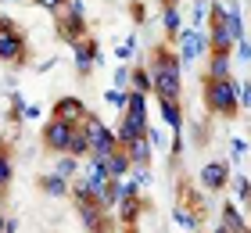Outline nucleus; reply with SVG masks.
<instances>
[{
    "instance_id": "nucleus-1",
    "label": "nucleus",
    "mask_w": 251,
    "mask_h": 233,
    "mask_svg": "<svg viewBox=\"0 0 251 233\" xmlns=\"http://www.w3.org/2000/svg\"><path fill=\"white\" fill-rule=\"evenodd\" d=\"M179 54L169 43H158L151 51V79H154V97L179 101L183 97V72H179Z\"/></svg>"
},
{
    "instance_id": "nucleus-2",
    "label": "nucleus",
    "mask_w": 251,
    "mask_h": 233,
    "mask_svg": "<svg viewBox=\"0 0 251 233\" xmlns=\"http://www.w3.org/2000/svg\"><path fill=\"white\" fill-rule=\"evenodd\" d=\"M204 108L219 119H233L241 111V83L237 79H204V93H201Z\"/></svg>"
},
{
    "instance_id": "nucleus-3",
    "label": "nucleus",
    "mask_w": 251,
    "mask_h": 233,
    "mask_svg": "<svg viewBox=\"0 0 251 233\" xmlns=\"http://www.w3.org/2000/svg\"><path fill=\"white\" fill-rule=\"evenodd\" d=\"M29 57V36L15 18L0 15V61L4 65H25Z\"/></svg>"
},
{
    "instance_id": "nucleus-4",
    "label": "nucleus",
    "mask_w": 251,
    "mask_h": 233,
    "mask_svg": "<svg viewBox=\"0 0 251 233\" xmlns=\"http://www.w3.org/2000/svg\"><path fill=\"white\" fill-rule=\"evenodd\" d=\"M212 29H208V47L219 54H233V47L241 43L248 32H244V18H223L212 11Z\"/></svg>"
},
{
    "instance_id": "nucleus-5",
    "label": "nucleus",
    "mask_w": 251,
    "mask_h": 233,
    "mask_svg": "<svg viewBox=\"0 0 251 233\" xmlns=\"http://www.w3.org/2000/svg\"><path fill=\"white\" fill-rule=\"evenodd\" d=\"M79 129L86 133V140H90V158H111L119 151V136H115V129L111 126H104V119H97L94 111H90V119L79 126Z\"/></svg>"
},
{
    "instance_id": "nucleus-6",
    "label": "nucleus",
    "mask_w": 251,
    "mask_h": 233,
    "mask_svg": "<svg viewBox=\"0 0 251 233\" xmlns=\"http://www.w3.org/2000/svg\"><path fill=\"white\" fill-rule=\"evenodd\" d=\"M58 36L65 43H79V40H86L90 36V26H86V7H83V0H68V4L58 11Z\"/></svg>"
},
{
    "instance_id": "nucleus-7",
    "label": "nucleus",
    "mask_w": 251,
    "mask_h": 233,
    "mask_svg": "<svg viewBox=\"0 0 251 233\" xmlns=\"http://www.w3.org/2000/svg\"><path fill=\"white\" fill-rule=\"evenodd\" d=\"M212 47H208V32L198 29V26H190L179 32V61L183 65H194V61H201L204 54H208Z\"/></svg>"
},
{
    "instance_id": "nucleus-8",
    "label": "nucleus",
    "mask_w": 251,
    "mask_h": 233,
    "mask_svg": "<svg viewBox=\"0 0 251 233\" xmlns=\"http://www.w3.org/2000/svg\"><path fill=\"white\" fill-rule=\"evenodd\" d=\"M79 126L65 122V119H50L47 126H43V147L50 151V155H68V144H72Z\"/></svg>"
},
{
    "instance_id": "nucleus-9",
    "label": "nucleus",
    "mask_w": 251,
    "mask_h": 233,
    "mask_svg": "<svg viewBox=\"0 0 251 233\" xmlns=\"http://www.w3.org/2000/svg\"><path fill=\"white\" fill-rule=\"evenodd\" d=\"M226 183H230V165H226V161H208V165H201V190L219 194Z\"/></svg>"
},
{
    "instance_id": "nucleus-10",
    "label": "nucleus",
    "mask_w": 251,
    "mask_h": 233,
    "mask_svg": "<svg viewBox=\"0 0 251 233\" xmlns=\"http://www.w3.org/2000/svg\"><path fill=\"white\" fill-rule=\"evenodd\" d=\"M72 51H75V72H79V76H90V72H94V65H97V57H100L97 40L86 36V40H79Z\"/></svg>"
},
{
    "instance_id": "nucleus-11",
    "label": "nucleus",
    "mask_w": 251,
    "mask_h": 233,
    "mask_svg": "<svg viewBox=\"0 0 251 233\" xmlns=\"http://www.w3.org/2000/svg\"><path fill=\"white\" fill-rule=\"evenodd\" d=\"M54 119H65V122H72V126H83L90 119V108L79 97H61L58 104H54Z\"/></svg>"
},
{
    "instance_id": "nucleus-12",
    "label": "nucleus",
    "mask_w": 251,
    "mask_h": 233,
    "mask_svg": "<svg viewBox=\"0 0 251 233\" xmlns=\"http://www.w3.org/2000/svg\"><path fill=\"white\" fill-rule=\"evenodd\" d=\"M158 111H162V119H165V126L173 129V136H183V104L179 101H162L158 97Z\"/></svg>"
},
{
    "instance_id": "nucleus-13",
    "label": "nucleus",
    "mask_w": 251,
    "mask_h": 233,
    "mask_svg": "<svg viewBox=\"0 0 251 233\" xmlns=\"http://www.w3.org/2000/svg\"><path fill=\"white\" fill-rule=\"evenodd\" d=\"M40 190L47 197H54V201H61V197L72 194V180L58 176V172H43V176H40Z\"/></svg>"
},
{
    "instance_id": "nucleus-14",
    "label": "nucleus",
    "mask_w": 251,
    "mask_h": 233,
    "mask_svg": "<svg viewBox=\"0 0 251 233\" xmlns=\"http://www.w3.org/2000/svg\"><path fill=\"white\" fill-rule=\"evenodd\" d=\"M204 79H233V54L208 51V72Z\"/></svg>"
},
{
    "instance_id": "nucleus-15",
    "label": "nucleus",
    "mask_w": 251,
    "mask_h": 233,
    "mask_svg": "<svg viewBox=\"0 0 251 233\" xmlns=\"http://www.w3.org/2000/svg\"><path fill=\"white\" fill-rule=\"evenodd\" d=\"M122 151L129 155V161H133V165H151V155H154V147H151V136H136L133 144H126Z\"/></svg>"
},
{
    "instance_id": "nucleus-16",
    "label": "nucleus",
    "mask_w": 251,
    "mask_h": 233,
    "mask_svg": "<svg viewBox=\"0 0 251 233\" xmlns=\"http://www.w3.org/2000/svg\"><path fill=\"white\" fill-rule=\"evenodd\" d=\"M162 26H165L169 40H179V32H183V15H179L176 4H162Z\"/></svg>"
},
{
    "instance_id": "nucleus-17",
    "label": "nucleus",
    "mask_w": 251,
    "mask_h": 233,
    "mask_svg": "<svg viewBox=\"0 0 251 233\" xmlns=\"http://www.w3.org/2000/svg\"><path fill=\"white\" fill-rule=\"evenodd\" d=\"M104 169H108V176H111V180H126V176L133 172V161H129V155H126V151L119 147L111 158H104Z\"/></svg>"
},
{
    "instance_id": "nucleus-18",
    "label": "nucleus",
    "mask_w": 251,
    "mask_h": 233,
    "mask_svg": "<svg viewBox=\"0 0 251 233\" xmlns=\"http://www.w3.org/2000/svg\"><path fill=\"white\" fill-rule=\"evenodd\" d=\"M11 180H15V158H11L7 144H0V190H7Z\"/></svg>"
},
{
    "instance_id": "nucleus-19",
    "label": "nucleus",
    "mask_w": 251,
    "mask_h": 233,
    "mask_svg": "<svg viewBox=\"0 0 251 233\" xmlns=\"http://www.w3.org/2000/svg\"><path fill=\"white\" fill-rule=\"evenodd\" d=\"M129 90H136V93H154V79H151V72H147L144 65H133V79H129Z\"/></svg>"
},
{
    "instance_id": "nucleus-20",
    "label": "nucleus",
    "mask_w": 251,
    "mask_h": 233,
    "mask_svg": "<svg viewBox=\"0 0 251 233\" xmlns=\"http://www.w3.org/2000/svg\"><path fill=\"white\" fill-rule=\"evenodd\" d=\"M223 226H230V230H244L248 226V219H244L241 208H237V201H226L223 205Z\"/></svg>"
},
{
    "instance_id": "nucleus-21",
    "label": "nucleus",
    "mask_w": 251,
    "mask_h": 233,
    "mask_svg": "<svg viewBox=\"0 0 251 233\" xmlns=\"http://www.w3.org/2000/svg\"><path fill=\"white\" fill-rule=\"evenodd\" d=\"M212 11L223 18H244V0H212Z\"/></svg>"
},
{
    "instance_id": "nucleus-22",
    "label": "nucleus",
    "mask_w": 251,
    "mask_h": 233,
    "mask_svg": "<svg viewBox=\"0 0 251 233\" xmlns=\"http://www.w3.org/2000/svg\"><path fill=\"white\" fill-rule=\"evenodd\" d=\"M50 172H58V176L65 180H75V172H79V158L75 155H58V161H54V169Z\"/></svg>"
},
{
    "instance_id": "nucleus-23",
    "label": "nucleus",
    "mask_w": 251,
    "mask_h": 233,
    "mask_svg": "<svg viewBox=\"0 0 251 233\" xmlns=\"http://www.w3.org/2000/svg\"><path fill=\"white\" fill-rule=\"evenodd\" d=\"M68 155H75V158H90V140H86L83 129H75L72 144H68Z\"/></svg>"
},
{
    "instance_id": "nucleus-24",
    "label": "nucleus",
    "mask_w": 251,
    "mask_h": 233,
    "mask_svg": "<svg viewBox=\"0 0 251 233\" xmlns=\"http://www.w3.org/2000/svg\"><path fill=\"white\" fill-rule=\"evenodd\" d=\"M104 101L111 104V108H119V111H126V108H129V90H104Z\"/></svg>"
},
{
    "instance_id": "nucleus-25",
    "label": "nucleus",
    "mask_w": 251,
    "mask_h": 233,
    "mask_svg": "<svg viewBox=\"0 0 251 233\" xmlns=\"http://www.w3.org/2000/svg\"><path fill=\"white\" fill-rule=\"evenodd\" d=\"M173 223H179L183 230H198V219H194L183 205H176V208H173Z\"/></svg>"
},
{
    "instance_id": "nucleus-26",
    "label": "nucleus",
    "mask_w": 251,
    "mask_h": 233,
    "mask_svg": "<svg viewBox=\"0 0 251 233\" xmlns=\"http://www.w3.org/2000/svg\"><path fill=\"white\" fill-rule=\"evenodd\" d=\"M129 79H133V68L119 65V68H115V86H119V90H126V86H129Z\"/></svg>"
},
{
    "instance_id": "nucleus-27",
    "label": "nucleus",
    "mask_w": 251,
    "mask_h": 233,
    "mask_svg": "<svg viewBox=\"0 0 251 233\" xmlns=\"http://www.w3.org/2000/svg\"><path fill=\"white\" fill-rule=\"evenodd\" d=\"M237 57H241L244 65H251V36H244L241 43H237Z\"/></svg>"
},
{
    "instance_id": "nucleus-28",
    "label": "nucleus",
    "mask_w": 251,
    "mask_h": 233,
    "mask_svg": "<svg viewBox=\"0 0 251 233\" xmlns=\"http://www.w3.org/2000/svg\"><path fill=\"white\" fill-rule=\"evenodd\" d=\"M32 4H40L43 11H54V15H58V11L68 4V0H32Z\"/></svg>"
},
{
    "instance_id": "nucleus-29",
    "label": "nucleus",
    "mask_w": 251,
    "mask_h": 233,
    "mask_svg": "<svg viewBox=\"0 0 251 233\" xmlns=\"http://www.w3.org/2000/svg\"><path fill=\"white\" fill-rule=\"evenodd\" d=\"M133 47H136V40H126V43L119 47V51H115V57H119V61H126V57L133 54Z\"/></svg>"
},
{
    "instance_id": "nucleus-30",
    "label": "nucleus",
    "mask_w": 251,
    "mask_h": 233,
    "mask_svg": "<svg viewBox=\"0 0 251 233\" xmlns=\"http://www.w3.org/2000/svg\"><path fill=\"white\" fill-rule=\"evenodd\" d=\"M32 119H40V108L36 104H25V108H22V122H32Z\"/></svg>"
},
{
    "instance_id": "nucleus-31",
    "label": "nucleus",
    "mask_w": 251,
    "mask_h": 233,
    "mask_svg": "<svg viewBox=\"0 0 251 233\" xmlns=\"http://www.w3.org/2000/svg\"><path fill=\"white\" fill-rule=\"evenodd\" d=\"M241 108H251V83H241Z\"/></svg>"
},
{
    "instance_id": "nucleus-32",
    "label": "nucleus",
    "mask_w": 251,
    "mask_h": 233,
    "mask_svg": "<svg viewBox=\"0 0 251 233\" xmlns=\"http://www.w3.org/2000/svg\"><path fill=\"white\" fill-rule=\"evenodd\" d=\"M194 140H201V144L208 140V129H204V122H198V126H194Z\"/></svg>"
},
{
    "instance_id": "nucleus-33",
    "label": "nucleus",
    "mask_w": 251,
    "mask_h": 233,
    "mask_svg": "<svg viewBox=\"0 0 251 233\" xmlns=\"http://www.w3.org/2000/svg\"><path fill=\"white\" fill-rule=\"evenodd\" d=\"M4 233H18V219H7V223H4Z\"/></svg>"
},
{
    "instance_id": "nucleus-34",
    "label": "nucleus",
    "mask_w": 251,
    "mask_h": 233,
    "mask_svg": "<svg viewBox=\"0 0 251 233\" xmlns=\"http://www.w3.org/2000/svg\"><path fill=\"white\" fill-rule=\"evenodd\" d=\"M215 233H233V230H230V226H223V223H219V226H215Z\"/></svg>"
},
{
    "instance_id": "nucleus-35",
    "label": "nucleus",
    "mask_w": 251,
    "mask_h": 233,
    "mask_svg": "<svg viewBox=\"0 0 251 233\" xmlns=\"http://www.w3.org/2000/svg\"><path fill=\"white\" fill-rule=\"evenodd\" d=\"M162 4H176V7H179V4H183V0H162Z\"/></svg>"
},
{
    "instance_id": "nucleus-36",
    "label": "nucleus",
    "mask_w": 251,
    "mask_h": 233,
    "mask_svg": "<svg viewBox=\"0 0 251 233\" xmlns=\"http://www.w3.org/2000/svg\"><path fill=\"white\" fill-rule=\"evenodd\" d=\"M233 233H251V226H244V230H233Z\"/></svg>"
},
{
    "instance_id": "nucleus-37",
    "label": "nucleus",
    "mask_w": 251,
    "mask_h": 233,
    "mask_svg": "<svg viewBox=\"0 0 251 233\" xmlns=\"http://www.w3.org/2000/svg\"><path fill=\"white\" fill-rule=\"evenodd\" d=\"M4 223H7V219H4V215H0V233H4Z\"/></svg>"
}]
</instances>
